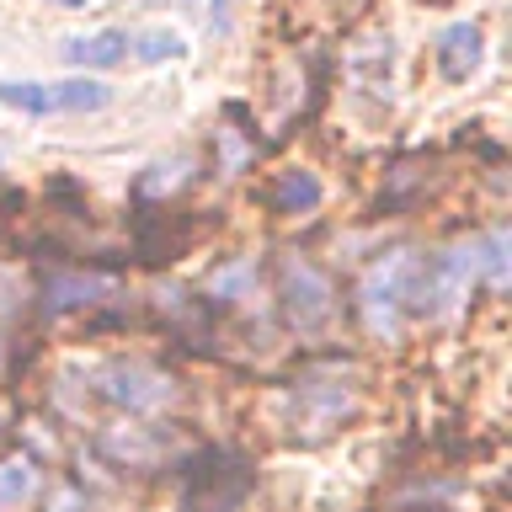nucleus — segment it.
Returning a JSON list of instances; mask_svg holds the SVG:
<instances>
[{"label": "nucleus", "mask_w": 512, "mask_h": 512, "mask_svg": "<svg viewBox=\"0 0 512 512\" xmlns=\"http://www.w3.org/2000/svg\"><path fill=\"white\" fill-rule=\"evenodd\" d=\"M256 486V470L240 454L208 448V454L187 459L182 470V512H240Z\"/></svg>", "instance_id": "obj_1"}, {"label": "nucleus", "mask_w": 512, "mask_h": 512, "mask_svg": "<svg viewBox=\"0 0 512 512\" xmlns=\"http://www.w3.org/2000/svg\"><path fill=\"white\" fill-rule=\"evenodd\" d=\"M278 304H283V320L299 336H315L336 315V283H331V272L320 267V262H310V256L288 251L283 262H278Z\"/></svg>", "instance_id": "obj_2"}, {"label": "nucleus", "mask_w": 512, "mask_h": 512, "mask_svg": "<svg viewBox=\"0 0 512 512\" xmlns=\"http://www.w3.org/2000/svg\"><path fill=\"white\" fill-rule=\"evenodd\" d=\"M411 283H416V251H390L374 262L358 283V315L374 336H395L400 315H411Z\"/></svg>", "instance_id": "obj_3"}, {"label": "nucleus", "mask_w": 512, "mask_h": 512, "mask_svg": "<svg viewBox=\"0 0 512 512\" xmlns=\"http://www.w3.org/2000/svg\"><path fill=\"white\" fill-rule=\"evenodd\" d=\"M102 395L112 406H123L128 416H150V411H166L182 390H176V379L155 363H112L102 374Z\"/></svg>", "instance_id": "obj_4"}, {"label": "nucleus", "mask_w": 512, "mask_h": 512, "mask_svg": "<svg viewBox=\"0 0 512 512\" xmlns=\"http://www.w3.org/2000/svg\"><path fill=\"white\" fill-rule=\"evenodd\" d=\"M475 64H480V27L475 22H454L438 38V70H443V80H470L475 75Z\"/></svg>", "instance_id": "obj_5"}, {"label": "nucleus", "mask_w": 512, "mask_h": 512, "mask_svg": "<svg viewBox=\"0 0 512 512\" xmlns=\"http://www.w3.org/2000/svg\"><path fill=\"white\" fill-rule=\"evenodd\" d=\"M102 278H86V272H59V278L43 283V315H64V310H80V304H96L102 294Z\"/></svg>", "instance_id": "obj_6"}, {"label": "nucleus", "mask_w": 512, "mask_h": 512, "mask_svg": "<svg viewBox=\"0 0 512 512\" xmlns=\"http://www.w3.org/2000/svg\"><path fill=\"white\" fill-rule=\"evenodd\" d=\"M64 59L86 64V70H112V64L128 59V32H96V38H70L64 43Z\"/></svg>", "instance_id": "obj_7"}, {"label": "nucleus", "mask_w": 512, "mask_h": 512, "mask_svg": "<svg viewBox=\"0 0 512 512\" xmlns=\"http://www.w3.org/2000/svg\"><path fill=\"white\" fill-rule=\"evenodd\" d=\"M267 208L272 214H310V208H320V182L310 171H283L278 187L267 192Z\"/></svg>", "instance_id": "obj_8"}, {"label": "nucleus", "mask_w": 512, "mask_h": 512, "mask_svg": "<svg viewBox=\"0 0 512 512\" xmlns=\"http://www.w3.org/2000/svg\"><path fill=\"white\" fill-rule=\"evenodd\" d=\"M107 102H112V86H102L91 75H75L54 86V112H102Z\"/></svg>", "instance_id": "obj_9"}, {"label": "nucleus", "mask_w": 512, "mask_h": 512, "mask_svg": "<svg viewBox=\"0 0 512 512\" xmlns=\"http://www.w3.org/2000/svg\"><path fill=\"white\" fill-rule=\"evenodd\" d=\"M38 470H32V459H0V507H22L32 491H38Z\"/></svg>", "instance_id": "obj_10"}, {"label": "nucleus", "mask_w": 512, "mask_h": 512, "mask_svg": "<svg viewBox=\"0 0 512 512\" xmlns=\"http://www.w3.org/2000/svg\"><path fill=\"white\" fill-rule=\"evenodd\" d=\"M0 102L43 118V112H54V86H38V80H0Z\"/></svg>", "instance_id": "obj_11"}, {"label": "nucleus", "mask_w": 512, "mask_h": 512, "mask_svg": "<svg viewBox=\"0 0 512 512\" xmlns=\"http://www.w3.org/2000/svg\"><path fill=\"white\" fill-rule=\"evenodd\" d=\"M182 38H176V32H166V27H160V32H144V38H139V59H176V54H182Z\"/></svg>", "instance_id": "obj_12"}, {"label": "nucleus", "mask_w": 512, "mask_h": 512, "mask_svg": "<svg viewBox=\"0 0 512 512\" xmlns=\"http://www.w3.org/2000/svg\"><path fill=\"white\" fill-rule=\"evenodd\" d=\"M48 6H64V11H75V6H91V0H48Z\"/></svg>", "instance_id": "obj_13"}]
</instances>
